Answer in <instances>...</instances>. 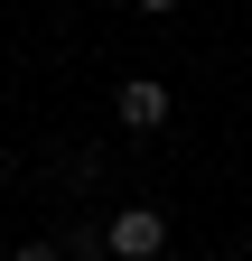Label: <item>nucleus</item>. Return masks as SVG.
Instances as JSON below:
<instances>
[{
  "mask_svg": "<svg viewBox=\"0 0 252 261\" xmlns=\"http://www.w3.org/2000/svg\"><path fill=\"white\" fill-rule=\"evenodd\" d=\"M112 121H121V130H159V121H168V84H159V75H131V84L112 93Z\"/></svg>",
  "mask_w": 252,
  "mask_h": 261,
  "instance_id": "obj_2",
  "label": "nucleus"
},
{
  "mask_svg": "<svg viewBox=\"0 0 252 261\" xmlns=\"http://www.w3.org/2000/svg\"><path fill=\"white\" fill-rule=\"evenodd\" d=\"M103 252H112V261H159V252H168V215H159V205H121V215L103 224Z\"/></svg>",
  "mask_w": 252,
  "mask_h": 261,
  "instance_id": "obj_1",
  "label": "nucleus"
},
{
  "mask_svg": "<svg viewBox=\"0 0 252 261\" xmlns=\"http://www.w3.org/2000/svg\"><path fill=\"white\" fill-rule=\"evenodd\" d=\"M10 261H66V252H56V243H19Z\"/></svg>",
  "mask_w": 252,
  "mask_h": 261,
  "instance_id": "obj_3",
  "label": "nucleus"
},
{
  "mask_svg": "<svg viewBox=\"0 0 252 261\" xmlns=\"http://www.w3.org/2000/svg\"><path fill=\"white\" fill-rule=\"evenodd\" d=\"M140 10H149V19H168V10H178V0H140Z\"/></svg>",
  "mask_w": 252,
  "mask_h": 261,
  "instance_id": "obj_4",
  "label": "nucleus"
}]
</instances>
